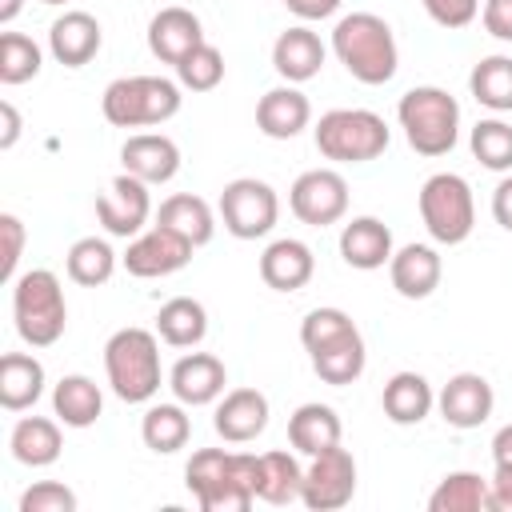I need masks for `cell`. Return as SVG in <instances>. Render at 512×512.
<instances>
[{
  "label": "cell",
  "mask_w": 512,
  "mask_h": 512,
  "mask_svg": "<svg viewBox=\"0 0 512 512\" xmlns=\"http://www.w3.org/2000/svg\"><path fill=\"white\" fill-rule=\"evenodd\" d=\"M356 496V460L348 448L332 444L328 452L312 456V464L304 468V488H300V504L312 512H336Z\"/></svg>",
  "instance_id": "obj_11"
},
{
  "label": "cell",
  "mask_w": 512,
  "mask_h": 512,
  "mask_svg": "<svg viewBox=\"0 0 512 512\" xmlns=\"http://www.w3.org/2000/svg\"><path fill=\"white\" fill-rule=\"evenodd\" d=\"M104 44V32H100V20L88 16V12H64L52 20L48 28V52L56 56V64L64 68H84Z\"/></svg>",
  "instance_id": "obj_20"
},
{
  "label": "cell",
  "mask_w": 512,
  "mask_h": 512,
  "mask_svg": "<svg viewBox=\"0 0 512 512\" xmlns=\"http://www.w3.org/2000/svg\"><path fill=\"white\" fill-rule=\"evenodd\" d=\"M380 404H384V416H388L392 424H420V420L432 412L436 392H432V384H428L420 372H396V376L384 384Z\"/></svg>",
  "instance_id": "obj_28"
},
{
  "label": "cell",
  "mask_w": 512,
  "mask_h": 512,
  "mask_svg": "<svg viewBox=\"0 0 512 512\" xmlns=\"http://www.w3.org/2000/svg\"><path fill=\"white\" fill-rule=\"evenodd\" d=\"M332 52L336 60L348 68L352 80L360 84H388L396 76V36L388 28V20H380L376 12H352L340 16L332 28Z\"/></svg>",
  "instance_id": "obj_3"
},
{
  "label": "cell",
  "mask_w": 512,
  "mask_h": 512,
  "mask_svg": "<svg viewBox=\"0 0 512 512\" xmlns=\"http://www.w3.org/2000/svg\"><path fill=\"white\" fill-rule=\"evenodd\" d=\"M436 404H440V416L452 424V428H480L488 416H492V404H496V396H492V384L480 376V372H456L444 388H440V396H436Z\"/></svg>",
  "instance_id": "obj_16"
},
{
  "label": "cell",
  "mask_w": 512,
  "mask_h": 512,
  "mask_svg": "<svg viewBox=\"0 0 512 512\" xmlns=\"http://www.w3.org/2000/svg\"><path fill=\"white\" fill-rule=\"evenodd\" d=\"M40 72V44L24 32H4L0 36V84L16 88Z\"/></svg>",
  "instance_id": "obj_38"
},
{
  "label": "cell",
  "mask_w": 512,
  "mask_h": 512,
  "mask_svg": "<svg viewBox=\"0 0 512 512\" xmlns=\"http://www.w3.org/2000/svg\"><path fill=\"white\" fill-rule=\"evenodd\" d=\"M492 460H496V464H512V424H504V428L492 436Z\"/></svg>",
  "instance_id": "obj_49"
},
{
  "label": "cell",
  "mask_w": 512,
  "mask_h": 512,
  "mask_svg": "<svg viewBox=\"0 0 512 512\" xmlns=\"http://www.w3.org/2000/svg\"><path fill=\"white\" fill-rule=\"evenodd\" d=\"M488 512H512V464H496L488 480Z\"/></svg>",
  "instance_id": "obj_45"
},
{
  "label": "cell",
  "mask_w": 512,
  "mask_h": 512,
  "mask_svg": "<svg viewBox=\"0 0 512 512\" xmlns=\"http://www.w3.org/2000/svg\"><path fill=\"white\" fill-rule=\"evenodd\" d=\"M420 220L436 244H464L476 224V200L464 176L456 172H436L420 188Z\"/></svg>",
  "instance_id": "obj_9"
},
{
  "label": "cell",
  "mask_w": 512,
  "mask_h": 512,
  "mask_svg": "<svg viewBox=\"0 0 512 512\" xmlns=\"http://www.w3.org/2000/svg\"><path fill=\"white\" fill-rule=\"evenodd\" d=\"M468 88H472L476 104H484L492 112H512V56H484L472 68Z\"/></svg>",
  "instance_id": "obj_37"
},
{
  "label": "cell",
  "mask_w": 512,
  "mask_h": 512,
  "mask_svg": "<svg viewBox=\"0 0 512 512\" xmlns=\"http://www.w3.org/2000/svg\"><path fill=\"white\" fill-rule=\"evenodd\" d=\"M156 224L180 232L192 248L208 244L212 232H216V220H212L208 200H200V196H192V192H176V196H168V200L160 204V212H156Z\"/></svg>",
  "instance_id": "obj_32"
},
{
  "label": "cell",
  "mask_w": 512,
  "mask_h": 512,
  "mask_svg": "<svg viewBox=\"0 0 512 512\" xmlns=\"http://www.w3.org/2000/svg\"><path fill=\"white\" fill-rule=\"evenodd\" d=\"M440 252L428 248V244H404L400 252H392L388 260V276H392V288L404 296V300H424L436 292L440 284Z\"/></svg>",
  "instance_id": "obj_23"
},
{
  "label": "cell",
  "mask_w": 512,
  "mask_h": 512,
  "mask_svg": "<svg viewBox=\"0 0 512 512\" xmlns=\"http://www.w3.org/2000/svg\"><path fill=\"white\" fill-rule=\"evenodd\" d=\"M288 440L304 456H320L332 444H340V416L328 404H300L288 416Z\"/></svg>",
  "instance_id": "obj_29"
},
{
  "label": "cell",
  "mask_w": 512,
  "mask_h": 512,
  "mask_svg": "<svg viewBox=\"0 0 512 512\" xmlns=\"http://www.w3.org/2000/svg\"><path fill=\"white\" fill-rule=\"evenodd\" d=\"M272 68L288 80V84H304L312 80L320 68H324V44L312 28L296 24V28H284L272 44Z\"/></svg>",
  "instance_id": "obj_24"
},
{
  "label": "cell",
  "mask_w": 512,
  "mask_h": 512,
  "mask_svg": "<svg viewBox=\"0 0 512 512\" xmlns=\"http://www.w3.org/2000/svg\"><path fill=\"white\" fill-rule=\"evenodd\" d=\"M340 256L348 268H360V272H372V268H384L392 260V232L384 220L376 216H356L344 224L340 232Z\"/></svg>",
  "instance_id": "obj_25"
},
{
  "label": "cell",
  "mask_w": 512,
  "mask_h": 512,
  "mask_svg": "<svg viewBox=\"0 0 512 512\" xmlns=\"http://www.w3.org/2000/svg\"><path fill=\"white\" fill-rule=\"evenodd\" d=\"M308 120H312V104L296 84L268 88L260 96V104H256V128L268 140H292V136H300L308 128Z\"/></svg>",
  "instance_id": "obj_21"
},
{
  "label": "cell",
  "mask_w": 512,
  "mask_h": 512,
  "mask_svg": "<svg viewBox=\"0 0 512 512\" xmlns=\"http://www.w3.org/2000/svg\"><path fill=\"white\" fill-rule=\"evenodd\" d=\"M44 396V364L28 352L0 356V404L8 412H24Z\"/></svg>",
  "instance_id": "obj_26"
},
{
  "label": "cell",
  "mask_w": 512,
  "mask_h": 512,
  "mask_svg": "<svg viewBox=\"0 0 512 512\" xmlns=\"http://www.w3.org/2000/svg\"><path fill=\"white\" fill-rule=\"evenodd\" d=\"M288 204H292V216L300 224L328 228L348 212V184L332 168H312V172L296 176V184L288 192Z\"/></svg>",
  "instance_id": "obj_12"
},
{
  "label": "cell",
  "mask_w": 512,
  "mask_h": 512,
  "mask_svg": "<svg viewBox=\"0 0 512 512\" xmlns=\"http://www.w3.org/2000/svg\"><path fill=\"white\" fill-rule=\"evenodd\" d=\"M180 84L168 76H120L104 88V120L116 128H148L164 124L180 112Z\"/></svg>",
  "instance_id": "obj_7"
},
{
  "label": "cell",
  "mask_w": 512,
  "mask_h": 512,
  "mask_svg": "<svg viewBox=\"0 0 512 512\" xmlns=\"http://www.w3.org/2000/svg\"><path fill=\"white\" fill-rule=\"evenodd\" d=\"M140 436H144V444H148L152 452L172 456V452H180V448L188 444L192 420H188V412H184L180 400H176V404H152V408L144 412V420H140Z\"/></svg>",
  "instance_id": "obj_34"
},
{
  "label": "cell",
  "mask_w": 512,
  "mask_h": 512,
  "mask_svg": "<svg viewBox=\"0 0 512 512\" xmlns=\"http://www.w3.org/2000/svg\"><path fill=\"white\" fill-rule=\"evenodd\" d=\"M120 164H124V172H132L144 184H168L180 172V148H176V140H168L160 132H140V136L124 140Z\"/></svg>",
  "instance_id": "obj_18"
},
{
  "label": "cell",
  "mask_w": 512,
  "mask_h": 512,
  "mask_svg": "<svg viewBox=\"0 0 512 512\" xmlns=\"http://www.w3.org/2000/svg\"><path fill=\"white\" fill-rule=\"evenodd\" d=\"M40 4H68V0H40Z\"/></svg>",
  "instance_id": "obj_51"
},
{
  "label": "cell",
  "mask_w": 512,
  "mask_h": 512,
  "mask_svg": "<svg viewBox=\"0 0 512 512\" xmlns=\"http://www.w3.org/2000/svg\"><path fill=\"white\" fill-rule=\"evenodd\" d=\"M488 36L496 40H512V0H484V12H480Z\"/></svg>",
  "instance_id": "obj_44"
},
{
  "label": "cell",
  "mask_w": 512,
  "mask_h": 512,
  "mask_svg": "<svg viewBox=\"0 0 512 512\" xmlns=\"http://www.w3.org/2000/svg\"><path fill=\"white\" fill-rule=\"evenodd\" d=\"M492 216H496L500 228L512 232V176H504V180L496 184V192H492Z\"/></svg>",
  "instance_id": "obj_47"
},
{
  "label": "cell",
  "mask_w": 512,
  "mask_h": 512,
  "mask_svg": "<svg viewBox=\"0 0 512 512\" xmlns=\"http://www.w3.org/2000/svg\"><path fill=\"white\" fill-rule=\"evenodd\" d=\"M184 484L204 512H248L256 500V456L200 448L184 468Z\"/></svg>",
  "instance_id": "obj_1"
},
{
  "label": "cell",
  "mask_w": 512,
  "mask_h": 512,
  "mask_svg": "<svg viewBox=\"0 0 512 512\" xmlns=\"http://www.w3.org/2000/svg\"><path fill=\"white\" fill-rule=\"evenodd\" d=\"M428 512H488V480L480 472H448L432 488Z\"/></svg>",
  "instance_id": "obj_35"
},
{
  "label": "cell",
  "mask_w": 512,
  "mask_h": 512,
  "mask_svg": "<svg viewBox=\"0 0 512 512\" xmlns=\"http://www.w3.org/2000/svg\"><path fill=\"white\" fill-rule=\"evenodd\" d=\"M420 4H424V12H428L440 28H464V24H472L476 12H480V0H420Z\"/></svg>",
  "instance_id": "obj_43"
},
{
  "label": "cell",
  "mask_w": 512,
  "mask_h": 512,
  "mask_svg": "<svg viewBox=\"0 0 512 512\" xmlns=\"http://www.w3.org/2000/svg\"><path fill=\"white\" fill-rule=\"evenodd\" d=\"M20 8H24V0H0V24H12L20 16Z\"/></svg>",
  "instance_id": "obj_50"
},
{
  "label": "cell",
  "mask_w": 512,
  "mask_h": 512,
  "mask_svg": "<svg viewBox=\"0 0 512 512\" xmlns=\"http://www.w3.org/2000/svg\"><path fill=\"white\" fill-rule=\"evenodd\" d=\"M312 272H316V256H312V248H308L304 240L284 236V240H272V244L260 252V280H264L268 288H276V292H296V288H304V284L312 280Z\"/></svg>",
  "instance_id": "obj_22"
},
{
  "label": "cell",
  "mask_w": 512,
  "mask_h": 512,
  "mask_svg": "<svg viewBox=\"0 0 512 512\" xmlns=\"http://www.w3.org/2000/svg\"><path fill=\"white\" fill-rule=\"evenodd\" d=\"M8 448H12V456H16L20 464H28V468H48V464L60 460V448H64L60 424L48 420V416H20L16 428H12V436H8Z\"/></svg>",
  "instance_id": "obj_27"
},
{
  "label": "cell",
  "mask_w": 512,
  "mask_h": 512,
  "mask_svg": "<svg viewBox=\"0 0 512 512\" xmlns=\"http://www.w3.org/2000/svg\"><path fill=\"white\" fill-rule=\"evenodd\" d=\"M176 80H180V88H188V92H212V88L224 80V56H220V48H212L208 40L196 44V48L176 64Z\"/></svg>",
  "instance_id": "obj_40"
},
{
  "label": "cell",
  "mask_w": 512,
  "mask_h": 512,
  "mask_svg": "<svg viewBox=\"0 0 512 512\" xmlns=\"http://www.w3.org/2000/svg\"><path fill=\"white\" fill-rule=\"evenodd\" d=\"M396 116H400V128H404V140H408L412 152H420V156H444V152L456 148V136H460V104L444 88H436V84L408 88L400 96V104H396Z\"/></svg>",
  "instance_id": "obj_5"
},
{
  "label": "cell",
  "mask_w": 512,
  "mask_h": 512,
  "mask_svg": "<svg viewBox=\"0 0 512 512\" xmlns=\"http://www.w3.org/2000/svg\"><path fill=\"white\" fill-rule=\"evenodd\" d=\"M300 488H304V468L296 464V456H288V452L256 456V500L284 508V504L300 500Z\"/></svg>",
  "instance_id": "obj_30"
},
{
  "label": "cell",
  "mask_w": 512,
  "mask_h": 512,
  "mask_svg": "<svg viewBox=\"0 0 512 512\" xmlns=\"http://www.w3.org/2000/svg\"><path fill=\"white\" fill-rule=\"evenodd\" d=\"M0 120H4V132H0V148L8 152L16 140H20V112L12 100H0Z\"/></svg>",
  "instance_id": "obj_48"
},
{
  "label": "cell",
  "mask_w": 512,
  "mask_h": 512,
  "mask_svg": "<svg viewBox=\"0 0 512 512\" xmlns=\"http://www.w3.org/2000/svg\"><path fill=\"white\" fill-rule=\"evenodd\" d=\"M64 268H68V280H76V284H84V288H100V284H108L112 272H116V252H112V244L100 240V236H80V240L68 248Z\"/></svg>",
  "instance_id": "obj_36"
},
{
  "label": "cell",
  "mask_w": 512,
  "mask_h": 512,
  "mask_svg": "<svg viewBox=\"0 0 512 512\" xmlns=\"http://www.w3.org/2000/svg\"><path fill=\"white\" fill-rule=\"evenodd\" d=\"M188 260H192V244H188L180 232L164 228V224L140 232V236L128 244V252H124V268H128L132 276H140V280L172 276V272H180Z\"/></svg>",
  "instance_id": "obj_14"
},
{
  "label": "cell",
  "mask_w": 512,
  "mask_h": 512,
  "mask_svg": "<svg viewBox=\"0 0 512 512\" xmlns=\"http://www.w3.org/2000/svg\"><path fill=\"white\" fill-rule=\"evenodd\" d=\"M212 428L228 444H248L268 428V396L260 388H232L212 416Z\"/></svg>",
  "instance_id": "obj_17"
},
{
  "label": "cell",
  "mask_w": 512,
  "mask_h": 512,
  "mask_svg": "<svg viewBox=\"0 0 512 512\" xmlns=\"http://www.w3.org/2000/svg\"><path fill=\"white\" fill-rule=\"evenodd\" d=\"M12 320H16L20 340L32 348H48L64 336L68 304H64V288H60L56 272L32 268L12 280Z\"/></svg>",
  "instance_id": "obj_6"
},
{
  "label": "cell",
  "mask_w": 512,
  "mask_h": 512,
  "mask_svg": "<svg viewBox=\"0 0 512 512\" xmlns=\"http://www.w3.org/2000/svg\"><path fill=\"white\" fill-rule=\"evenodd\" d=\"M100 408H104V396H100L96 380H88V376H80V372L60 376V384L52 388V412H56V420L68 424V428H88V424H96Z\"/></svg>",
  "instance_id": "obj_31"
},
{
  "label": "cell",
  "mask_w": 512,
  "mask_h": 512,
  "mask_svg": "<svg viewBox=\"0 0 512 512\" xmlns=\"http://www.w3.org/2000/svg\"><path fill=\"white\" fill-rule=\"evenodd\" d=\"M20 512H76V492L60 480H40L20 496Z\"/></svg>",
  "instance_id": "obj_41"
},
{
  "label": "cell",
  "mask_w": 512,
  "mask_h": 512,
  "mask_svg": "<svg viewBox=\"0 0 512 512\" xmlns=\"http://www.w3.org/2000/svg\"><path fill=\"white\" fill-rule=\"evenodd\" d=\"M148 188L152 184H144V180H136L132 172H120L112 184H108V192H100L96 196V216H100V224H104V232L108 236H140V228L148 224V216H152V196H148Z\"/></svg>",
  "instance_id": "obj_13"
},
{
  "label": "cell",
  "mask_w": 512,
  "mask_h": 512,
  "mask_svg": "<svg viewBox=\"0 0 512 512\" xmlns=\"http://www.w3.org/2000/svg\"><path fill=\"white\" fill-rule=\"evenodd\" d=\"M196 44H204L200 16L188 8H160L148 20V48L160 64H180Z\"/></svg>",
  "instance_id": "obj_19"
},
{
  "label": "cell",
  "mask_w": 512,
  "mask_h": 512,
  "mask_svg": "<svg viewBox=\"0 0 512 512\" xmlns=\"http://www.w3.org/2000/svg\"><path fill=\"white\" fill-rule=\"evenodd\" d=\"M300 344L324 384L344 388L364 372V336L340 308H312L300 324Z\"/></svg>",
  "instance_id": "obj_2"
},
{
  "label": "cell",
  "mask_w": 512,
  "mask_h": 512,
  "mask_svg": "<svg viewBox=\"0 0 512 512\" xmlns=\"http://www.w3.org/2000/svg\"><path fill=\"white\" fill-rule=\"evenodd\" d=\"M204 332H208V312L192 296H172L156 312V336L172 348H196L204 340Z\"/></svg>",
  "instance_id": "obj_33"
},
{
  "label": "cell",
  "mask_w": 512,
  "mask_h": 512,
  "mask_svg": "<svg viewBox=\"0 0 512 512\" xmlns=\"http://www.w3.org/2000/svg\"><path fill=\"white\" fill-rule=\"evenodd\" d=\"M224 384H228L224 360H216L212 352H188L168 372V388H172V396L184 408H200V404L220 400L224 396Z\"/></svg>",
  "instance_id": "obj_15"
},
{
  "label": "cell",
  "mask_w": 512,
  "mask_h": 512,
  "mask_svg": "<svg viewBox=\"0 0 512 512\" xmlns=\"http://www.w3.org/2000/svg\"><path fill=\"white\" fill-rule=\"evenodd\" d=\"M472 156L492 172H512V124L504 120H480L468 136Z\"/></svg>",
  "instance_id": "obj_39"
},
{
  "label": "cell",
  "mask_w": 512,
  "mask_h": 512,
  "mask_svg": "<svg viewBox=\"0 0 512 512\" xmlns=\"http://www.w3.org/2000/svg\"><path fill=\"white\" fill-rule=\"evenodd\" d=\"M284 8L300 20H328L340 8V0H284Z\"/></svg>",
  "instance_id": "obj_46"
},
{
  "label": "cell",
  "mask_w": 512,
  "mask_h": 512,
  "mask_svg": "<svg viewBox=\"0 0 512 512\" xmlns=\"http://www.w3.org/2000/svg\"><path fill=\"white\" fill-rule=\"evenodd\" d=\"M280 216V200L276 188L256 180V176H240L228 180L220 192V220L236 240H260L276 228Z\"/></svg>",
  "instance_id": "obj_10"
},
{
  "label": "cell",
  "mask_w": 512,
  "mask_h": 512,
  "mask_svg": "<svg viewBox=\"0 0 512 512\" xmlns=\"http://www.w3.org/2000/svg\"><path fill=\"white\" fill-rule=\"evenodd\" d=\"M104 372L124 404H148L160 392V344L148 328H120L104 344Z\"/></svg>",
  "instance_id": "obj_4"
},
{
  "label": "cell",
  "mask_w": 512,
  "mask_h": 512,
  "mask_svg": "<svg viewBox=\"0 0 512 512\" xmlns=\"http://www.w3.org/2000/svg\"><path fill=\"white\" fill-rule=\"evenodd\" d=\"M0 240H4V252H0V280H16V264H20V252H24V224L20 216L12 212H0Z\"/></svg>",
  "instance_id": "obj_42"
},
{
  "label": "cell",
  "mask_w": 512,
  "mask_h": 512,
  "mask_svg": "<svg viewBox=\"0 0 512 512\" xmlns=\"http://www.w3.org/2000/svg\"><path fill=\"white\" fill-rule=\"evenodd\" d=\"M312 136H316L320 156L340 160V164L376 160L388 148V140H392L384 116H376L368 108H332V112L320 116Z\"/></svg>",
  "instance_id": "obj_8"
}]
</instances>
